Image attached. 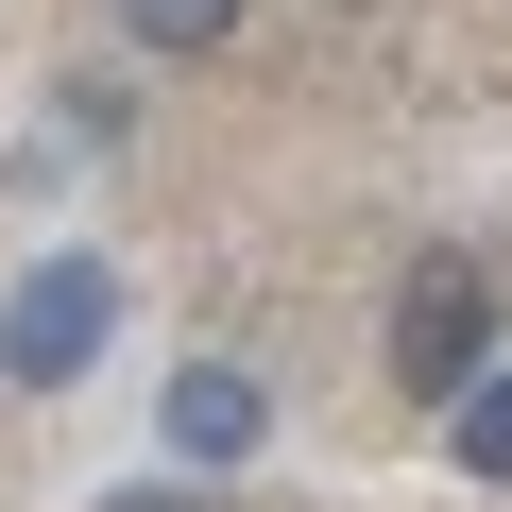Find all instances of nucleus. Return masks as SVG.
<instances>
[{"mask_svg":"<svg viewBox=\"0 0 512 512\" xmlns=\"http://www.w3.org/2000/svg\"><path fill=\"white\" fill-rule=\"evenodd\" d=\"M256 427H274V393H256L239 359H188V376L154 393V444H171L188 478H222V461H256Z\"/></svg>","mask_w":512,"mask_h":512,"instance_id":"nucleus-3","label":"nucleus"},{"mask_svg":"<svg viewBox=\"0 0 512 512\" xmlns=\"http://www.w3.org/2000/svg\"><path fill=\"white\" fill-rule=\"evenodd\" d=\"M103 512H205V495H188V478H137V495H103Z\"/></svg>","mask_w":512,"mask_h":512,"instance_id":"nucleus-6","label":"nucleus"},{"mask_svg":"<svg viewBox=\"0 0 512 512\" xmlns=\"http://www.w3.org/2000/svg\"><path fill=\"white\" fill-rule=\"evenodd\" d=\"M120 35H137V52H222L239 0H120Z\"/></svg>","mask_w":512,"mask_h":512,"instance_id":"nucleus-4","label":"nucleus"},{"mask_svg":"<svg viewBox=\"0 0 512 512\" xmlns=\"http://www.w3.org/2000/svg\"><path fill=\"white\" fill-rule=\"evenodd\" d=\"M461 478H495V495H512V376H478V393H461Z\"/></svg>","mask_w":512,"mask_h":512,"instance_id":"nucleus-5","label":"nucleus"},{"mask_svg":"<svg viewBox=\"0 0 512 512\" xmlns=\"http://www.w3.org/2000/svg\"><path fill=\"white\" fill-rule=\"evenodd\" d=\"M393 376H410L427 410L495 376V274H478V256H410V291H393Z\"/></svg>","mask_w":512,"mask_h":512,"instance_id":"nucleus-2","label":"nucleus"},{"mask_svg":"<svg viewBox=\"0 0 512 512\" xmlns=\"http://www.w3.org/2000/svg\"><path fill=\"white\" fill-rule=\"evenodd\" d=\"M103 342H120V274H103V256H35L18 308H0V376H18V393H69Z\"/></svg>","mask_w":512,"mask_h":512,"instance_id":"nucleus-1","label":"nucleus"}]
</instances>
